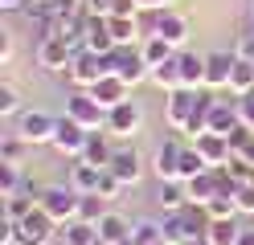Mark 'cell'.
<instances>
[{
    "instance_id": "43",
    "label": "cell",
    "mask_w": 254,
    "mask_h": 245,
    "mask_svg": "<svg viewBox=\"0 0 254 245\" xmlns=\"http://www.w3.org/2000/svg\"><path fill=\"white\" fill-rule=\"evenodd\" d=\"M119 188H123V180H119L115 172H107V168H103V180H99V196L115 200V196H119Z\"/></svg>"
},
{
    "instance_id": "46",
    "label": "cell",
    "mask_w": 254,
    "mask_h": 245,
    "mask_svg": "<svg viewBox=\"0 0 254 245\" xmlns=\"http://www.w3.org/2000/svg\"><path fill=\"white\" fill-rule=\"evenodd\" d=\"M144 8H139V0H115L111 4V16H139Z\"/></svg>"
},
{
    "instance_id": "37",
    "label": "cell",
    "mask_w": 254,
    "mask_h": 245,
    "mask_svg": "<svg viewBox=\"0 0 254 245\" xmlns=\"http://www.w3.org/2000/svg\"><path fill=\"white\" fill-rule=\"evenodd\" d=\"M205 208H209L213 221H217V217H238V196H234V192H217Z\"/></svg>"
},
{
    "instance_id": "52",
    "label": "cell",
    "mask_w": 254,
    "mask_h": 245,
    "mask_svg": "<svg viewBox=\"0 0 254 245\" xmlns=\"http://www.w3.org/2000/svg\"><path fill=\"white\" fill-rule=\"evenodd\" d=\"M238 245H254V229H242V237H238Z\"/></svg>"
},
{
    "instance_id": "5",
    "label": "cell",
    "mask_w": 254,
    "mask_h": 245,
    "mask_svg": "<svg viewBox=\"0 0 254 245\" xmlns=\"http://www.w3.org/2000/svg\"><path fill=\"white\" fill-rule=\"evenodd\" d=\"M197 98H201V90H185V86L164 94V119H168L172 131H185V123L193 119V110H197Z\"/></svg>"
},
{
    "instance_id": "12",
    "label": "cell",
    "mask_w": 254,
    "mask_h": 245,
    "mask_svg": "<svg viewBox=\"0 0 254 245\" xmlns=\"http://www.w3.org/2000/svg\"><path fill=\"white\" fill-rule=\"evenodd\" d=\"M193 147L201 151V159L209 163V168H226V163L234 159V151H230V139H226V135H213V131L197 135V139H193Z\"/></svg>"
},
{
    "instance_id": "15",
    "label": "cell",
    "mask_w": 254,
    "mask_h": 245,
    "mask_svg": "<svg viewBox=\"0 0 254 245\" xmlns=\"http://www.w3.org/2000/svg\"><path fill=\"white\" fill-rule=\"evenodd\" d=\"M234 53H205V90H221L234 78Z\"/></svg>"
},
{
    "instance_id": "28",
    "label": "cell",
    "mask_w": 254,
    "mask_h": 245,
    "mask_svg": "<svg viewBox=\"0 0 254 245\" xmlns=\"http://www.w3.org/2000/svg\"><path fill=\"white\" fill-rule=\"evenodd\" d=\"M139 49H144V61L152 65V70H156V65H164V61H172V57L181 53V49H172L164 37H148V41L139 45Z\"/></svg>"
},
{
    "instance_id": "9",
    "label": "cell",
    "mask_w": 254,
    "mask_h": 245,
    "mask_svg": "<svg viewBox=\"0 0 254 245\" xmlns=\"http://www.w3.org/2000/svg\"><path fill=\"white\" fill-rule=\"evenodd\" d=\"M139 127H144V110H139V102H119L107 110V131L111 135H139Z\"/></svg>"
},
{
    "instance_id": "23",
    "label": "cell",
    "mask_w": 254,
    "mask_h": 245,
    "mask_svg": "<svg viewBox=\"0 0 254 245\" xmlns=\"http://www.w3.org/2000/svg\"><path fill=\"white\" fill-rule=\"evenodd\" d=\"M58 233L66 245H99V225H86V221H66L58 225Z\"/></svg>"
},
{
    "instance_id": "47",
    "label": "cell",
    "mask_w": 254,
    "mask_h": 245,
    "mask_svg": "<svg viewBox=\"0 0 254 245\" xmlns=\"http://www.w3.org/2000/svg\"><path fill=\"white\" fill-rule=\"evenodd\" d=\"M234 57H242V61H254V33H242V37H238V49H234Z\"/></svg>"
},
{
    "instance_id": "33",
    "label": "cell",
    "mask_w": 254,
    "mask_h": 245,
    "mask_svg": "<svg viewBox=\"0 0 254 245\" xmlns=\"http://www.w3.org/2000/svg\"><path fill=\"white\" fill-rule=\"evenodd\" d=\"M230 90H234L238 98L254 90V61H242V57L234 61V78H230Z\"/></svg>"
},
{
    "instance_id": "8",
    "label": "cell",
    "mask_w": 254,
    "mask_h": 245,
    "mask_svg": "<svg viewBox=\"0 0 254 245\" xmlns=\"http://www.w3.org/2000/svg\"><path fill=\"white\" fill-rule=\"evenodd\" d=\"M86 139H90V131H86L82 123H74L70 114H66V119H58L54 147H58L62 155H78V159H82V151H86Z\"/></svg>"
},
{
    "instance_id": "42",
    "label": "cell",
    "mask_w": 254,
    "mask_h": 245,
    "mask_svg": "<svg viewBox=\"0 0 254 245\" xmlns=\"http://www.w3.org/2000/svg\"><path fill=\"white\" fill-rule=\"evenodd\" d=\"M25 147H29V143H25L21 135H12V139H4V143H0V163H17Z\"/></svg>"
},
{
    "instance_id": "3",
    "label": "cell",
    "mask_w": 254,
    "mask_h": 245,
    "mask_svg": "<svg viewBox=\"0 0 254 245\" xmlns=\"http://www.w3.org/2000/svg\"><path fill=\"white\" fill-rule=\"evenodd\" d=\"M70 82L74 86H82V90H90L99 78H107L111 74V65H107V53H90V49H82V53L74 57V65H70Z\"/></svg>"
},
{
    "instance_id": "32",
    "label": "cell",
    "mask_w": 254,
    "mask_h": 245,
    "mask_svg": "<svg viewBox=\"0 0 254 245\" xmlns=\"http://www.w3.org/2000/svg\"><path fill=\"white\" fill-rule=\"evenodd\" d=\"M152 82H156V86H160L164 94L181 90V65H177V57L164 61V65H156V70H152Z\"/></svg>"
},
{
    "instance_id": "38",
    "label": "cell",
    "mask_w": 254,
    "mask_h": 245,
    "mask_svg": "<svg viewBox=\"0 0 254 245\" xmlns=\"http://www.w3.org/2000/svg\"><path fill=\"white\" fill-rule=\"evenodd\" d=\"M21 192V172H17V163H0V196H17Z\"/></svg>"
},
{
    "instance_id": "16",
    "label": "cell",
    "mask_w": 254,
    "mask_h": 245,
    "mask_svg": "<svg viewBox=\"0 0 254 245\" xmlns=\"http://www.w3.org/2000/svg\"><path fill=\"white\" fill-rule=\"evenodd\" d=\"M185 192H189V204H209L213 196L221 192V176H217V168H205L201 176L185 180Z\"/></svg>"
},
{
    "instance_id": "14",
    "label": "cell",
    "mask_w": 254,
    "mask_h": 245,
    "mask_svg": "<svg viewBox=\"0 0 254 245\" xmlns=\"http://www.w3.org/2000/svg\"><path fill=\"white\" fill-rule=\"evenodd\" d=\"M90 94L99 98L103 110H111V106H119V102H127V98H131V86H127L119 74H107V78H99V82L90 86Z\"/></svg>"
},
{
    "instance_id": "17",
    "label": "cell",
    "mask_w": 254,
    "mask_h": 245,
    "mask_svg": "<svg viewBox=\"0 0 254 245\" xmlns=\"http://www.w3.org/2000/svg\"><path fill=\"white\" fill-rule=\"evenodd\" d=\"M82 49H90V53H111V49H115V37H111V29H107V16L86 12V37H82Z\"/></svg>"
},
{
    "instance_id": "40",
    "label": "cell",
    "mask_w": 254,
    "mask_h": 245,
    "mask_svg": "<svg viewBox=\"0 0 254 245\" xmlns=\"http://www.w3.org/2000/svg\"><path fill=\"white\" fill-rule=\"evenodd\" d=\"M21 110V94H17V86H0V119H12V114Z\"/></svg>"
},
{
    "instance_id": "20",
    "label": "cell",
    "mask_w": 254,
    "mask_h": 245,
    "mask_svg": "<svg viewBox=\"0 0 254 245\" xmlns=\"http://www.w3.org/2000/svg\"><path fill=\"white\" fill-rule=\"evenodd\" d=\"M177 65H181V86H185V90H205V57L181 49V53H177Z\"/></svg>"
},
{
    "instance_id": "35",
    "label": "cell",
    "mask_w": 254,
    "mask_h": 245,
    "mask_svg": "<svg viewBox=\"0 0 254 245\" xmlns=\"http://www.w3.org/2000/svg\"><path fill=\"white\" fill-rule=\"evenodd\" d=\"M33 208H37V204H33V196L17 192V196H8V200H4V221H12V225H17V221H25Z\"/></svg>"
},
{
    "instance_id": "22",
    "label": "cell",
    "mask_w": 254,
    "mask_h": 245,
    "mask_svg": "<svg viewBox=\"0 0 254 245\" xmlns=\"http://www.w3.org/2000/svg\"><path fill=\"white\" fill-rule=\"evenodd\" d=\"M99 180H103V168H94V163H86V159H78L74 172H70V188L86 196V192H99Z\"/></svg>"
},
{
    "instance_id": "41",
    "label": "cell",
    "mask_w": 254,
    "mask_h": 245,
    "mask_svg": "<svg viewBox=\"0 0 254 245\" xmlns=\"http://www.w3.org/2000/svg\"><path fill=\"white\" fill-rule=\"evenodd\" d=\"M226 139H230V151H234V155H242V151H246V147L254 143V131H250V127H242V123H238V127L230 131V135H226Z\"/></svg>"
},
{
    "instance_id": "50",
    "label": "cell",
    "mask_w": 254,
    "mask_h": 245,
    "mask_svg": "<svg viewBox=\"0 0 254 245\" xmlns=\"http://www.w3.org/2000/svg\"><path fill=\"white\" fill-rule=\"evenodd\" d=\"M29 4V0H0V8H4V12H17V8H25Z\"/></svg>"
},
{
    "instance_id": "30",
    "label": "cell",
    "mask_w": 254,
    "mask_h": 245,
    "mask_svg": "<svg viewBox=\"0 0 254 245\" xmlns=\"http://www.w3.org/2000/svg\"><path fill=\"white\" fill-rule=\"evenodd\" d=\"M111 147H107V139H103V131H90V139H86V151H82V159L86 163H94V168H107L111 163Z\"/></svg>"
},
{
    "instance_id": "39",
    "label": "cell",
    "mask_w": 254,
    "mask_h": 245,
    "mask_svg": "<svg viewBox=\"0 0 254 245\" xmlns=\"http://www.w3.org/2000/svg\"><path fill=\"white\" fill-rule=\"evenodd\" d=\"M160 233H164L168 245H185V241H189V237H185V221H181V212H168L164 225H160Z\"/></svg>"
},
{
    "instance_id": "29",
    "label": "cell",
    "mask_w": 254,
    "mask_h": 245,
    "mask_svg": "<svg viewBox=\"0 0 254 245\" xmlns=\"http://www.w3.org/2000/svg\"><path fill=\"white\" fill-rule=\"evenodd\" d=\"M107 196H99V192H86L82 196V204H78V221H86V225H99L103 217H107Z\"/></svg>"
},
{
    "instance_id": "51",
    "label": "cell",
    "mask_w": 254,
    "mask_h": 245,
    "mask_svg": "<svg viewBox=\"0 0 254 245\" xmlns=\"http://www.w3.org/2000/svg\"><path fill=\"white\" fill-rule=\"evenodd\" d=\"M139 8H168V0H139Z\"/></svg>"
},
{
    "instance_id": "13",
    "label": "cell",
    "mask_w": 254,
    "mask_h": 245,
    "mask_svg": "<svg viewBox=\"0 0 254 245\" xmlns=\"http://www.w3.org/2000/svg\"><path fill=\"white\" fill-rule=\"evenodd\" d=\"M37 61L45 70H70L74 65V45L70 41H58V37H45L37 45Z\"/></svg>"
},
{
    "instance_id": "31",
    "label": "cell",
    "mask_w": 254,
    "mask_h": 245,
    "mask_svg": "<svg viewBox=\"0 0 254 245\" xmlns=\"http://www.w3.org/2000/svg\"><path fill=\"white\" fill-rule=\"evenodd\" d=\"M160 204L168 212H177L189 204V192H185V180H160Z\"/></svg>"
},
{
    "instance_id": "44",
    "label": "cell",
    "mask_w": 254,
    "mask_h": 245,
    "mask_svg": "<svg viewBox=\"0 0 254 245\" xmlns=\"http://www.w3.org/2000/svg\"><path fill=\"white\" fill-rule=\"evenodd\" d=\"M238 119H242V127H250V131H254V90L238 98Z\"/></svg>"
},
{
    "instance_id": "11",
    "label": "cell",
    "mask_w": 254,
    "mask_h": 245,
    "mask_svg": "<svg viewBox=\"0 0 254 245\" xmlns=\"http://www.w3.org/2000/svg\"><path fill=\"white\" fill-rule=\"evenodd\" d=\"M156 37H164L172 49H181L189 41V16L177 12V8H160V16H156Z\"/></svg>"
},
{
    "instance_id": "27",
    "label": "cell",
    "mask_w": 254,
    "mask_h": 245,
    "mask_svg": "<svg viewBox=\"0 0 254 245\" xmlns=\"http://www.w3.org/2000/svg\"><path fill=\"white\" fill-rule=\"evenodd\" d=\"M238 123H242V119H238V102H234V106H230V102H217L213 114H209V131H213V135H230Z\"/></svg>"
},
{
    "instance_id": "48",
    "label": "cell",
    "mask_w": 254,
    "mask_h": 245,
    "mask_svg": "<svg viewBox=\"0 0 254 245\" xmlns=\"http://www.w3.org/2000/svg\"><path fill=\"white\" fill-rule=\"evenodd\" d=\"M111 4H115V0H86V12H94V16H111Z\"/></svg>"
},
{
    "instance_id": "7",
    "label": "cell",
    "mask_w": 254,
    "mask_h": 245,
    "mask_svg": "<svg viewBox=\"0 0 254 245\" xmlns=\"http://www.w3.org/2000/svg\"><path fill=\"white\" fill-rule=\"evenodd\" d=\"M66 114H70L74 123H82L86 131H99V127H107V110L99 106V98H94L90 90H86V94H70Z\"/></svg>"
},
{
    "instance_id": "6",
    "label": "cell",
    "mask_w": 254,
    "mask_h": 245,
    "mask_svg": "<svg viewBox=\"0 0 254 245\" xmlns=\"http://www.w3.org/2000/svg\"><path fill=\"white\" fill-rule=\"evenodd\" d=\"M54 131H58V119L45 110H25L17 119V135L25 143H54Z\"/></svg>"
},
{
    "instance_id": "25",
    "label": "cell",
    "mask_w": 254,
    "mask_h": 245,
    "mask_svg": "<svg viewBox=\"0 0 254 245\" xmlns=\"http://www.w3.org/2000/svg\"><path fill=\"white\" fill-rule=\"evenodd\" d=\"M107 29H111V37H115V45H135L144 37L135 16H107Z\"/></svg>"
},
{
    "instance_id": "54",
    "label": "cell",
    "mask_w": 254,
    "mask_h": 245,
    "mask_svg": "<svg viewBox=\"0 0 254 245\" xmlns=\"http://www.w3.org/2000/svg\"><path fill=\"white\" fill-rule=\"evenodd\" d=\"M156 245H168V241H156Z\"/></svg>"
},
{
    "instance_id": "1",
    "label": "cell",
    "mask_w": 254,
    "mask_h": 245,
    "mask_svg": "<svg viewBox=\"0 0 254 245\" xmlns=\"http://www.w3.org/2000/svg\"><path fill=\"white\" fill-rule=\"evenodd\" d=\"M107 65L111 74H119L127 86H139L144 78H152V65L144 61V49H131V45H115L107 53Z\"/></svg>"
},
{
    "instance_id": "24",
    "label": "cell",
    "mask_w": 254,
    "mask_h": 245,
    "mask_svg": "<svg viewBox=\"0 0 254 245\" xmlns=\"http://www.w3.org/2000/svg\"><path fill=\"white\" fill-rule=\"evenodd\" d=\"M107 172H115L123 184H135L144 168H139V155H135V151H115V155H111V163H107Z\"/></svg>"
},
{
    "instance_id": "21",
    "label": "cell",
    "mask_w": 254,
    "mask_h": 245,
    "mask_svg": "<svg viewBox=\"0 0 254 245\" xmlns=\"http://www.w3.org/2000/svg\"><path fill=\"white\" fill-rule=\"evenodd\" d=\"M127 233H131V225H127V217H119V212H107L99 221V245H123Z\"/></svg>"
},
{
    "instance_id": "53",
    "label": "cell",
    "mask_w": 254,
    "mask_h": 245,
    "mask_svg": "<svg viewBox=\"0 0 254 245\" xmlns=\"http://www.w3.org/2000/svg\"><path fill=\"white\" fill-rule=\"evenodd\" d=\"M185 245H209V241H205V237H201V241H185Z\"/></svg>"
},
{
    "instance_id": "26",
    "label": "cell",
    "mask_w": 254,
    "mask_h": 245,
    "mask_svg": "<svg viewBox=\"0 0 254 245\" xmlns=\"http://www.w3.org/2000/svg\"><path fill=\"white\" fill-rule=\"evenodd\" d=\"M238 237H242V225H238L234 217H217L213 225H209V245H238Z\"/></svg>"
},
{
    "instance_id": "49",
    "label": "cell",
    "mask_w": 254,
    "mask_h": 245,
    "mask_svg": "<svg viewBox=\"0 0 254 245\" xmlns=\"http://www.w3.org/2000/svg\"><path fill=\"white\" fill-rule=\"evenodd\" d=\"M0 61H12V37L0 33Z\"/></svg>"
},
{
    "instance_id": "34",
    "label": "cell",
    "mask_w": 254,
    "mask_h": 245,
    "mask_svg": "<svg viewBox=\"0 0 254 245\" xmlns=\"http://www.w3.org/2000/svg\"><path fill=\"white\" fill-rule=\"evenodd\" d=\"M156 241H164L160 225H152V221H139V225H131V233H127V241H123V245H156Z\"/></svg>"
},
{
    "instance_id": "36",
    "label": "cell",
    "mask_w": 254,
    "mask_h": 245,
    "mask_svg": "<svg viewBox=\"0 0 254 245\" xmlns=\"http://www.w3.org/2000/svg\"><path fill=\"white\" fill-rule=\"evenodd\" d=\"M205 168H209V163L201 159L197 147H185V151H181V176H177V180H193V176H201Z\"/></svg>"
},
{
    "instance_id": "4",
    "label": "cell",
    "mask_w": 254,
    "mask_h": 245,
    "mask_svg": "<svg viewBox=\"0 0 254 245\" xmlns=\"http://www.w3.org/2000/svg\"><path fill=\"white\" fill-rule=\"evenodd\" d=\"M54 229H58V221L37 204L25 221H17V245H45V241L54 237Z\"/></svg>"
},
{
    "instance_id": "2",
    "label": "cell",
    "mask_w": 254,
    "mask_h": 245,
    "mask_svg": "<svg viewBox=\"0 0 254 245\" xmlns=\"http://www.w3.org/2000/svg\"><path fill=\"white\" fill-rule=\"evenodd\" d=\"M37 204L50 212L58 225H66V221H78V204H82V192H74V188H45V192L37 196Z\"/></svg>"
},
{
    "instance_id": "45",
    "label": "cell",
    "mask_w": 254,
    "mask_h": 245,
    "mask_svg": "<svg viewBox=\"0 0 254 245\" xmlns=\"http://www.w3.org/2000/svg\"><path fill=\"white\" fill-rule=\"evenodd\" d=\"M238 212H250L254 217V184H238Z\"/></svg>"
},
{
    "instance_id": "18",
    "label": "cell",
    "mask_w": 254,
    "mask_h": 245,
    "mask_svg": "<svg viewBox=\"0 0 254 245\" xmlns=\"http://www.w3.org/2000/svg\"><path fill=\"white\" fill-rule=\"evenodd\" d=\"M181 151H185V147L177 139H164L160 147H156V163H152V168H156L160 180H177L181 176Z\"/></svg>"
},
{
    "instance_id": "10",
    "label": "cell",
    "mask_w": 254,
    "mask_h": 245,
    "mask_svg": "<svg viewBox=\"0 0 254 245\" xmlns=\"http://www.w3.org/2000/svg\"><path fill=\"white\" fill-rule=\"evenodd\" d=\"M45 37H58V41L82 45V37H86V16H82V12H58L54 21L45 25Z\"/></svg>"
},
{
    "instance_id": "19",
    "label": "cell",
    "mask_w": 254,
    "mask_h": 245,
    "mask_svg": "<svg viewBox=\"0 0 254 245\" xmlns=\"http://www.w3.org/2000/svg\"><path fill=\"white\" fill-rule=\"evenodd\" d=\"M177 212H181V221H185V237H189V241L209 237L213 217H209V208H205V204H185V208H177Z\"/></svg>"
}]
</instances>
